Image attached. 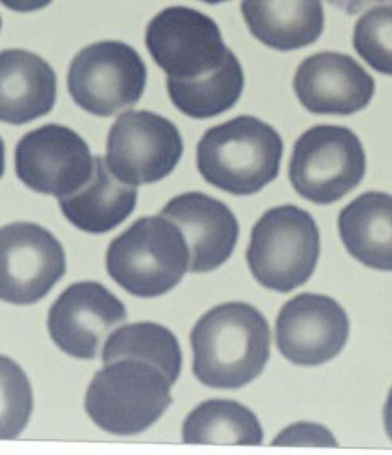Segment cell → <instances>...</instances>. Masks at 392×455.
<instances>
[{
	"instance_id": "obj_1",
	"label": "cell",
	"mask_w": 392,
	"mask_h": 455,
	"mask_svg": "<svg viewBox=\"0 0 392 455\" xmlns=\"http://www.w3.org/2000/svg\"><path fill=\"white\" fill-rule=\"evenodd\" d=\"M270 327L244 301L210 309L191 331L193 371L213 389H240L264 371L270 357Z\"/></svg>"
},
{
	"instance_id": "obj_2",
	"label": "cell",
	"mask_w": 392,
	"mask_h": 455,
	"mask_svg": "<svg viewBox=\"0 0 392 455\" xmlns=\"http://www.w3.org/2000/svg\"><path fill=\"white\" fill-rule=\"evenodd\" d=\"M283 140L254 116L208 129L197 147V169L207 183L234 196H252L280 173Z\"/></svg>"
},
{
	"instance_id": "obj_3",
	"label": "cell",
	"mask_w": 392,
	"mask_h": 455,
	"mask_svg": "<svg viewBox=\"0 0 392 455\" xmlns=\"http://www.w3.org/2000/svg\"><path fill=\"white\" fill-rule=\"evenodd\" d=\"M189 246L173 220L149 216L135 220L107 251V272L129 294L153 299L167 294L189 272Z\"/></svg>"
},
{
	"instance_id": "obj_4",
	"label": "cell",
	"mask_w": 392,
	"mask_h": 455,
	"mask_svg": "<svg viewBox=\"0 0 392 455\" xmlns=\"http://www.w3.org/2000/svg\"><path fill=\"white\" fill-rule=\"evenodd\" d=\"M172 386L163 370L147 360H115L89 384L84 408L108 434H141L171 406Z\"/></svg>"
},
{
	"instance_id": "obj_5",
	"label": "cell",
	"mask_w": 392,
	"mask_h": 455,
	"mask_svg": "<svg viewBox=\"0 0 392 455\" xmlns=\"http://www.w3.org/2000/svg\"><path fill=\"white\" fill-rule=\"evenodd\" d=\"M319 252L321 236L311 214L283 205L266 212L252 228L246 260L260 286L286 294L311 278Z\"/></svg>"
},
{
	"instance_id": "obj_6",
	"label": "cell",
	"mask_w": 392,
	"mask_h": 455,
	"mask_svg": "<svg viewBox=\"0 0 392 455\" xmlns=\"http://www.w3.org/2000/svg\"><path fill=\"white\" fill-rule=\"evenodd\" d=\"M365 175L363 143L341 125H315L297 140L289 180L300 197L331 205L345 197Z\"/></svg>"
},
{
	"instance_id": "obj_7",
	"label": "cell",
	"mask_w": 392,
	"mask_h": 455,
	"mask_svg": "<svg viewBox=\"0 0 392 455\" xmlns=\"http://www.w3.org/2000/svg\"><path fill=\"white\" fill-rule=\"evenodd\" d=\"M67 86L80 108L107 118L140 100L147 86V66L132 46L99 42L75 56Z\"/></svg>"
},
{
	"instance_id": "obj_8",
	"label": "cell",
	"mask_w": 392,
	"mask_h": 455,
	"mask_svg": "<svg viewBox=\"0 0 392 455\" xmlns=\"http://www.w3.org/2000/svg\"><path fill=\"white\" fill-rule=\"evenodd\" d=\"M147 48L156 64L177 81L199 80L224 66L230 50L216 22L197 10L169 7L149 21Z\"/></svg>"
},
{
	"instance_id": "obj_9",
	"label": "cell",
	"mask_w": 392,
	"mask_h": 455,
	"mask_svg": "<svg viewBox=\"0 0 392 455\" xmlns=\"http://www.w3.org/2000/svg\"><path fill=\"white\" fill-rule=\"evenodd\" d=\"M181 156L177 125L151 111L131 110L111 125L105 161L115 177L137 188L169 177Z\"/></svg>"
},
{
	"instance_id": "obj_10",
	"label": "cell",
	"mask_w": 392,
	"mask_h": 455,
	"mask_svg": "<svg viewBox=\"0 0 392 455\" xmlns=\"http://www.w3.org/2000/svg\"><path fill=\"white\" fill-rule=\"evenodd\" d=\"M94 169L88 143L66 125H44L16 145V175L40 194L68 197L88 183Z\"/></svg>"
},
{
	"instance_id": "obj_11",
	"label": "cell",
	"mask_w": 392,
	"mask_h": 455,
	"mask_svg": "<svg viewBox=\"0 0 392 455\" xmlns=\"http://www.w3.org/2000/svg\"><path fill=\"white\" fill-rule=\"evenodd\" d=\"M2 300L32 305L42 300L67 270L66 252L58 238L32 222L2 228Z\"/></svg>"
},
{
	"instance_id": "obj_12",
	"label": "cell",
	"mask_w": 392,
	"mask_h": 455,
	"mask_svg": "<svg viewBox=\"0 0 392 455\" xmlns=\"http://www.w3.org/2000/svg\"><path fill=\"white\" fill-rule=\"evenodd\" d=\"M348 335L345 309L327 295H297L276 319V346L284 359L300 367H318L335 359Z\"/></svg>"
},
{
	"instance_id": "obj_13",
	"label": "cell",
	"mask_w": 392,
	"mask_h": 455,
	"mask_svg": "<svg viewBox=\"0 0 392 455\" xmlns=\"http://www.w3.org/2000/svg\"><path fill=\"white\" fill-rule=\"evenodd\" d=\"M126 321V308L107 287L83 281L60 294L48 315L54 345L75 359H94L105 335Z\"/></svg>"
},
{
	"instance_id": "obj_14",
	"label": "cell",
	"mask_w": 392,
	"mask_h": 455,
	"mask_svg": "<svg viewBox=\"0 0 392 455\" xmlns=\"http://www.w3.org/2000/svg\"><path fill=\"white\" fill-rule=\"evenodd\" d=\"M294 91L299 102L315 115L348 116L371 103L375 81L347 54L318 52L297 68Z\"/></svg>"
},
{
	"instance_id": "obj_15",
	"label": "cell",
	"mask_w": 392,
	"mask_h": 455,
	"mask_svg": "<svg viewBox=\"0 0 392 455\" xmlns=\"http://www.w3.org/2000/svg\"><path fill=\"white\" fill-rule=\"evenodd\" d=\"M163 216L181 228L189 246V272H213L236 250L237 218L220 200L200 192H188L172 198Z\"/></svg>"
},
{
	"instance_id": "obj_16",
	"label": "cell",
	"mask_w": 392,
	"mask_h": 455,
	"mask_svg": "<svg viewBox=\"0 0 392 455\" xmlns=\"http://www.w3.org/2000/svg\"><path fill=\"white\" fill-rule=\"evenodd\" d=\"M58 81L52 66L34 52L0 54V118L21 125L48 115L56 102Z\"/></svg>"
},
{
	"instance_id": "obj_17",
	"label": "cell",
	"mask_w": 392,
	"mask_h": 455,
	"mask_svg": "<svg viewBox=\"0 0 392 455\" xmlns=\"http://www.w3.org/2000/svg\"><path fill=\"white\" fill-rule=\"evenodd\" d=\"M240 8L252 36L278 52L315 44L324 30L321 0H242Z\"/></svg>"
},
{
	"instance_id": "obj_18",
	"label": "cell",
	"mask_w": 392,
	"mask_h": 455,
	"mask_svg": "<svg viewBox=\"0 0 392 455\" xmlns=\"http://www.w3.org/2000/svg\"><path fill=\"white\" fill-rule=\"evenodd\" d=\"M137 205V188L115 177L104 157H96V169L88 183L60 206L68 222L88 234H105L118 228Z\"/></svg>"
},
{
	"instance_id": "obj_19",
	"label": "cell",
	"mask_w": 392,
	"mask_h": 455,
	"mask_svg": "<svg viewBox=\"0 0 392 455\" xmlns=\"http://www.w3.org/2000/svg\"><path fill=\"white\" fill-rule=\"evenodd\" d=\"M339 232L349 254L365 267L392 272V196L365 192L341 210Z\"/></svg>"
},
{
	"instance_id": "obj_20",
	"label": "cell",
	"mask_w": 392,
	"mask_h": 455,
	"mask_svg": "<svg viewBox=\"0 0 392 455\" xmlns=\"http://www.w3.org/2000/svg\"><path fill=\"white\" fill-rule=\"evenodd\" d=\"M256 414L234 400H208L189 412L183 424L186 444H262Z\"/></svg>"
},
{
	"instance_id": "obj_21",
	"label": "cell",
	"mask_w": 392,
	"mask_h": 455,
	"mask_svg": "<svg viewBox=\"0 0 392 455\" xmlns=\"http://www.w3.org/2000/svg\"><path fill=\"white\" fill-rule=\"evenodd\" d=\"M244 88V68L234 52H230L221 68L199 80L167 78L172 102L183 115L194 119L213 118L230 110L238 102Z\"/></svg>"
},
{
	"instance_id": "obj_22",
	"label": "cell",
	"mask_w": 392,
	"mask_h": 455,
	"mask_svg": "<svg viewBox=\"0 0 392 455\" xmlns=\"http://www.w3.org/2000/svg\"><path fill=\"white\" fill-rule=\"evenodd\" d=\"M140 359L153 363L175 384L181 373V349L169 329L155 323H129L113 331L102 351L104 365L115 360Z\"/></svg>"
},
{
	"instance_id": "obj_23",
	"label": "cell",
	"mask_w": 392,
	"mask_h": 455,
	"mask_svg": "<svg viewBox=\"0 0 392 455\" xmlns=\"http://www.w3.org/2000/svg\"><path fill=\"white\" fill-rule=\"evenodd\" d=\"M357 54L380 74L392 76V5H378L356 22Z\"/></svg>"
},
{
	"instance_id": "obj_24",
	"label": "cell",
	"mask_w": 392,
	"mask_h": 455,
	"mask_svg": "<svg viewBox=\"0 0 392 455\" xmlns=\"http://www.w3.org/2000/svg\"><path fill=\"white\" fill-rule=\"evenodd\" d=\"M274 444H313V446H335L337 443L324 427L297 424L283 432Z\"/></svg>"
},
{
	"instance_id": "obj_25",
	"label": "cell",
	"mask_w": 392,
	"mask_h": 455,
	"mask_svg": "<svg viewBox=\"0 0 392 455\" xmlns=\"http://www.w3.org/2000/svg\"><path fill=\"white\" fill-rule=\"evenodd\" d=\"M333 7L340 8L341 12L348 15H357L359 12L375 5H388L392 0H327Z\"/></svg>"
},
{
	"instance_id": "obj_26",
	"label": "cell",
	"mask_w": 392,
	"mask_h": 455,
	"mask_svg": "<svg viewBox=\"0 0 392 455\" xmlns=\"http://www.w3.org/2000/svg\"><path fill=\"white\" fill-rule=\"evenodd\" d=\"M52 0H2L5 7L18 12V13H29V12H37L42 8L48 7Z\"/></svg>"
},
{
	"instance_id": "obj_27",
	"label": "cell",
	"mask_w": 392,
	"mask_h": 455,
	"mask_svg": "<svg viewBox=\"0 0 392 455\" xmlns=\"http://www.w3.org/2000/svg\"><path fill=\"white\" fill-rule=\"evenodd\" d=\"M383 414H385L386 434H388V436L392 441V389L389 392V395H388V400H386L385 412Z\"/></svg>"
},
{
	"instance_id": "obj_28",
	"label": "cell",
	"mask_w": 392,
	"mask_h": 455,
	"mask_svg": "<svg viewBox=\"0 0 392 455\" xmlns=\"http://www.w3.org/2000/svg\"><path fill=\"white\" fill-rule=\"evenodd\" d=\"M200 2H205V4H210V5H215V4H222V2H229V0H200Z\"/></svg>"
}]
</instances>
